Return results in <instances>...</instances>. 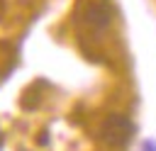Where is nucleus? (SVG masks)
<instances>
[{"label":"nucleus","instance_id":"f257e3e1","mask_svg":"<svg viewBox=\"0 0 156 151\" xmlns=\"http://www.w3.org/2000/svg\"><path fill=\"white\" fill-rule=\"evenodd\" d=\"M100 136L107 146H127L134 136V124L127 114H110L100 127Z\"/></svg>","mask_w":156,"mask_h":151},{"label":"nucleus","instance_id":"7ed1b4c3","mask_svg":"<svg viewBox=\"0 0 156 151\" xmlns=\"http://www.w3.org/2000/svg\"><path fill=\"white\" fill-rule=\"evenodd\" d=\"M144 149H146V151H156V146H154L151 141H146V144H144Z\"/></svg>","mask_w":156,"mask_h":151},{"label":"nucleus","instance_id":"f03ea898","mask_svg":"<svg viewBox=\"0 0 156 151\" xmlns=\"http://www.w3.org/2000/svg\"><path fill=\"white\" fill-rule=\"evenodd\" d=\"M110 17H112L110 7L102 5V2H93V5L85 7V24H90L95 29H105L110 24Z\"/></svg>","mask_w":156,"mask_h":151}]
</instances>
